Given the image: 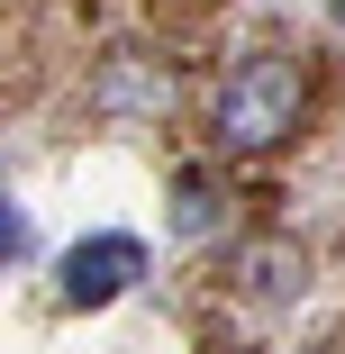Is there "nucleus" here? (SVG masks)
<instances>
[{
  "label": "nucleus",
  "mask_w": 345,
  "mask_h": 354,
  "mask_svg": "<svg viewBox=\"0 0 345 354\" xmlns=\"http://www.w3.org/2000/svg\"><path fill=\"white\" fill-rule=\"evenodd\" d=\"M309 291V254L291 245V236H254V245H236V263H227V300L236 309H291Z\"/></svg>",
  "instance_id": "obj_2"
},
{
  "label": "nucleus",
  "mask_w": 345,
  "mask_h": 354,
  "mask_svg": "<svg viewBox=\"0 0 345 354\" xmlns=\"http://www.w3.org/2000/svg\"><path fill=\"white\" fill-rule=\"evenodd\" d=\"M309 118V73L291 55H236L209 91V146L218 155H272Z\"/></svg>",
  "instance_id": "obj_1"
},
{
  "label": "nucleus",
  "mask_w": 345,
  "mask_h": 354,
  "mask_svg": "<svg viewBox=\"0 0 345 354\" xmlns=\"http://www.w3.org/2000/svg\"><path fill=\"white\" fill-rule=\"evenodd\" d=\"M336 19H345V0H336Z\"/></svg>",
  "instance_id": "obj_5"
},
{
  "label": "nucleus",
  "mask_w": 345,
  "mask_h": 354,
  "mask_svg": "<svg viewBox=\"0 0 345 354\" xmlns=\"http://www.w3.org/2000/svg\"><path fill=\"white\" fill-rule=\"evenodd\" d=\"M173 209H182V227H191V236H200V227H218V191L200 182V173H182V182H173Z\"/></svg>",
  "instance_id": "obj_4"
},
{
  "label": "nucleus",
  "mask_w": 345,
  "mask_h": 354,
  "mask_svg": "<svg viewBox=\"0 0 345 354\" xmlns=\"http://www.w3.org/2000/svg\"><path fill=\"white\" fill-rule=\"evenodd\" d=\"M136 281H146V245H136L127 227H109V236H82L73 254H64V300H73V309H100V300L136 291Z\"/></svg>",
  "instance_id": "obj_3"
}]
</instances>
